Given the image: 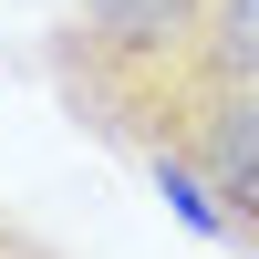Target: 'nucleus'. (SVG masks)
<instances>
[{"mask_svg":"<svg viewBox=\"0 0 259 259\" xmlns=\"http://www.w3.org/2000/svg\"><path fill=\"white\" fill-rule=\"evenodd\" d=\"M187 166H197V187L218 197L228 249H259V73H249V83H228V94L197 114Z\"/></svg>","mask_w":259,"mask_h":259,"instance_id":"2","label":"nucleus"},{"mask_svg":"<svg viewBox=\"0 0 259 259\" xmlns=\"http://www.w3.org/2000/svg\"><path fill=\"white\" fill-rule=\"evenodd\" d=\"M259 73V0H73L41 41V83L94 145L156 166L197 114Z\"/></svg>","mask_w":259,"mask_h":259,"instance_id":"1","label":"nucleus"},{"mask_svg":"<svg viewBox=\"0 0 259 259\" xmlns=\"http://www.w3.org/2000/svg\"><path fill=\"white\" fill-rule=\"evenodd\" d=\"M0 259H73L62 239H41L31 218H11V207H0Z\"/></svg>","mask_w":259,"mask_h":259,"instance_id":"3","label":"nucleus"},{"mask_svg":"<svg viewBox=\"0 0 259 259\" xmlns=\"http://www.w3.org/2000/svg\"><path fill=\"white\" fill-rule=\"evenodd\" d=\"M249 259H259V249H249Z\"/></svg>","mask_w":259,"mask_h":259,"instance_id":"4","label":"nucleus"}]
</instances>
